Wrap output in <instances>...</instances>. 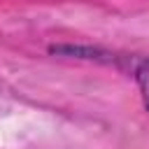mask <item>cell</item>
Returning a JSON list of instances; mask_svg holds the SVG:
<instances>
[{"mask_svg":"<svg viewBox=\"0 0 149 149\" xmlns=\"http://www.w3.org/2000/svg\"><path fill=\"white\" fill-rule=\"evenodd\" d=\"M135 79H137V86H140V93H142L144 107L149 109V58H144V61L137 65Z\"/></svg>","mask_w":149,"mask_h":149,"instance_id":"obj_1","label":"cell"}]
</instances>
